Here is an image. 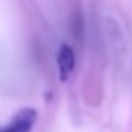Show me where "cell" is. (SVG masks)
Here are the masks:
<instances>
[{
    "instance_id": "6da1fadb",
    "label": "cell",
    "mask_w": 132,
    "mask_h": 132,
    "mask_svg": "<svg viewBox=\"0 0 132 132\" xmlns=\"http://www.w3.org/2000/svg\"><path fill=\"white\" fill-rule=\"evenodd\" d=\"M36 118H37V113L34 109H31V107L20 109L11 118V121L8 124H5L2 132H31Z\"/></svg>"
},
{
    "instance_id": "7a4b0ae2",
    "label": "cell",
    "mask_w": 132,
    "mask_h": 132,
    "mask_svg": "<svg viewBox=\"0 0 132 132\" xmlns=\"http://www.w3.org/2000/svg\"><path fill=\"white\" fill-rule=\"evenodd\" d=\"M75 69V54L73 50L64 44L59 48L57 53V70H59V79L61 81H67V78L70 76V73Z\"/></svg>"
}]
</instances>
